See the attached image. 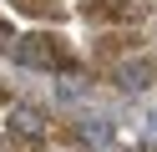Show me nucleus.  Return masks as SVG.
I'll return each instance as SVG.
<instances>
[{
  "label": "nucleus",
  "instance_id": "obj_6",
  "mask_svg": "<svg viewBox=\"0 0 157 152\" xmlns=\"http://www.w3.org/2000/svg\"><path fill=\"white\" fill-rule=\"evenodd\" d=\"M15 41H21V36H15V30H10V20L0 15V51H15Z\"/></svg>",
  "mask_w": 157,
  "mask_h": 152
},
{
  "label": "nucleus",
  "instance_id": "obj_7",
  "mask_svg": "<svg viewBox=\"0 0 157 152\" xmlns=\"http://www.w3.org/2000/svg\"><path fill=\"white\" fill-rule=\"evenodd\" d=\"M152 127H157V111H152Z\"/></svg>",
  "mask_w": 157,
  "mask_h": 152
},
{
  "label": "nucleus",
  "instance_id": "obj_4",
  "mask_svg": "<svg viewBox=\"0 0 157 152\" xmlns=\"http://www.w3.org/2000/svg\"><path fill=\"white\" fill-rule=\"evenodd\" d=\"M10 137H21L25 147H41L46 142V117L36 107H15L10 111Z\"/></svg>",
  "mask_w": 157,
  "mask_h": 152
},
{
  "label": "nucleus",
  "instance_id": "obj_1",
  "mask_svg": "<svg viewBox=\"0 0 157 152\" xmlns=\"http://www.w3.org/2000/svg\"><path fill=\"white\" fill-rule=\"evenodd\" d=\"M15 56H21L25 66H41V71H71L76 66V56L66 51V41L61 36H41V30L15 41Z\"/></svg>",
  "mask_w": 157,
  "mask_h": 152
},
{
  "label": "nucleus",
  "instance_id": "obj_5",
  "mask_svg": "<svg viewBox=\"0 0 157 152\" xmlns=\"http://www.w3.org/2000/svg\"><path fill=\"white\" fill-rule=\"evenodd\" d=\"M15 10H25V15H46V20H61L66 15V5L61 0H10Z\"/></svg>",
  "mask_w": 157,
  "mask_h": 152
},
{
  "label": "nucleus",
  "instance_id": "obj_2",
  "mask_svg": "<svg viewBox=\"0 0 157 152\" xmlns=\"http://www.w3.org/2000/svg\"><path fill=\"white\" fill-rule=\"evenodd\" d=\"M112 81H117L122 91H147V86L157 81V61H152V56H122V61L112 66Z\"/></svg>",
  "mask_w": 157,
  "mask_h": 152
},
{
  "label": "nucleus",
  "instance_id": "obj_3",
  "mask_svg": "<svg viewBox=\"0 0 157 152\" xmlns=\"http://www.w3.org/2000/svg\"><path fill=\"white\" fill-rule=\"evenodd\" d=\"M81 15L96 20V25H101V20H127V25H132V20L147 15V0H86Z\"/></svg>",
  "mask_w": 157,
  "mask_h": 152
}]
</instances>
